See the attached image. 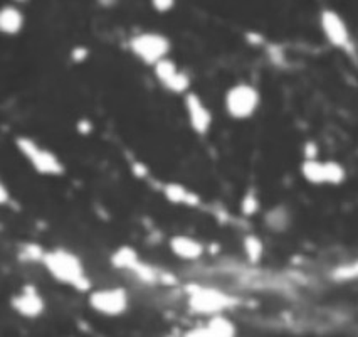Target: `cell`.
Segmentation results:
<instances>
[{
	"label": "cell",
	"instance_id": "obj_1",
	"mask_svg": "<svg viewBox=\"0 0 358 337\" xmlns=\"http://www.w3.org/2000/svg\"><path fill=\"white\" fill-rule=\"evenodd\" d=\"M43 265L45 266L54 280L61 282V284L71 285L79 292H86L90 290V280H87L85 265H83L81 258L74 255L73 252L64 248H56L44 252L41 258Z\"/></svg>",
	"mask_w": 358,
	"mask_h": 337
},
{
	"label": "cell",
	"instance_id": "obj_2",
	"mask_svg": "<svg viewBox=\"0 0 358 337\" xmlns=\"http://www.w3.org/2000/svg\"><path fill=\"white\" fill-rule=\"evenodd\" d=\"M187 297H189V309L194 314L201 315H214L220 312L232 309L237 305V298L224 292V290L215 289V287L206 285H187Z\"/></svg>",
	"mask_w": 358,
	"mask_h": 337
},
{
	"label": "cell",
	"instance_id": "obj_3",
	"mask_svg": "<svg viewBox=\"0 0 358 337\" xmlns=\"http://www.w3.org/2000/svg\"><path fill=\"white\" fill-rule=\"evenodd\" d=\"M226 111L234 120H248L256 114L261 105L259 90L249 83H237L227 90L224 98Z\"/></svg>",
	"mask_w": 358,
	"mask_h": 337
},
{
	"label": "cell",
	"instance_id": "obj_4",
	"mask_svg": "<svg viewBox=\"0 0 358 337\" xmlns=\"http://www.w3.org/2000/svg\"><path fill=\"white\" fill-rule=\"evenodd\" d=\"M299 170L308 184L313 186H340L347 179V170L336 160H318L315 157H306Z\"/></svg>",
	"mask_w": 358,
	"mask_h": 337
},
{
	"label": "cell",
	"instance_id": "obj_5",
	"mask_svg": "<svg viewBox=\"0 0 358 337\" xmlns=\"http://www.w3.org/2000/svg\"><path fill=\"white\" fill-rule=\"evenodd\" d=\"M131 53L147 66H155L166 60L170 53L169 37L160 32H141L130 39Z\"/></svg>",
	"mask_w": 358,
	"mask_h": 337
},
{
	"label": "cell",
	"instance_id": "obj_6",
	"mask_svg": "<svg viewBox=\"0 0 358 337\" xmlns=\"http://www.w3.org/2000/svg\"><path fill=\"white\" fill-rule=\"evenodd\" d=\"M15 144H17L19 151L24 153V157L31 162L37 174H41V176H61V174H64V164L54 152L39 147L34 140L27 139V137H17Z\"/></svg>",
	"mask_w": 358,
	"mask_h": 337
},
{
	"label": "cell",
	"instance_id": "obj_7",
	"mask_svg": "<svg viewBox=\"0 0 358 337\" xmlns=\"http://www.w3.org/2000/svg\"><path fill=\"white\" fill-rule=\"evenodd\" d=\"M87 302L91 309L106 317H118L128 310V294L123 287L94 290Z\"/></svg>",
	"mask_w": 358,
	"mask_h": 337
},
{
	"label": "cell",
	"instance_id": "obj_8",
	"mask_svg": "<svg viewBox=\"0 0 358 337\" xmlns=\"http://www.w3.org/2000/svg\"><path fill=\"white\" fill-rule=\"evenodd\" d=\"M320 27H322L324 37L333 48L348 49L352 46V36L350 29L336 11L323 9L320 12Z\"/></svg>",
	"mask_w": 358,
	"mask_h": 337
},
{
	"label": "cell",
	"instance_id": "obj_9",
	"mask_svg": "<svg viewBox=\"0 0 358 337\" xmlns=\"http://www.w3.org/2000/svg\"><path fill=\"white\" fill-rule=\"evenodd\" d=\"M111 265L120 270H130L138 275L140 280L147 282V284H155L158 280V275L152 266H148L143 261H140L138 253L131 247H120L111 255Z\"/></svg>",
	"mask_w": 358,
	"mask_h": 337
},
{
	"label": "cell",
	"instance_id": "obj_10",
	"mask_svg": "<svg viewBox=\"0 0 358 337\" xmlns=\"http://www.w3.org/2000/svg\"><path fill=\"white\" fill-rule=\"evenodd\" d=\"M155 76L160 85H164L166 90L172 91V93H187V90H189L190 86V78L189 74L180 71V69L177 68V64L172 60H166L160 61L158 64L155 66Z\"/></svg>",
	"mask_w": 358,
	"mask_h": 337
},
{
	"label": "cell",
	"instance_id": "obj_11",
	"mask_svg": "<svg viewBox=\"0 0 358 337\" xmlns=\"http://www.w3.org/2000/svg\"><path fill=\"white\" fill-rule=\"evenodd\" d=\"M12 309L26 319H37L44 314L45 302L36 287L27 285L19 295L12 298Z\"/></svg>",
	"mask_w": 358,
	"mask_h": 337
},
{
	"label": "cell",
	"instance_id": "obj_12",
	"mask_svg": "<svg viewBox=\"0 0 358 337\" xmlns=\"http://www.w3.org/2000/svg\"><path fill=\"white\" fill-rule=\"evenodd\" d=\"M185 110L187 116H189V122L192 130L197 135H206L210 130L212 125V114L210 110L203 105L201 97L195 93H187L185 95Z\"/></svg>",
	"mask_w": 358,
	"mask_h": 337
},
{
	"label": "cell",
	"instance_id": "obj_13",
	"mask_svg": "<svg viewBox=\"0 0 358 337\" xmlns=\"http://www.w3.org/2000/svg\"><path fill=\"white\" fill-rule=\"evenodd\" d=\"M170 249L180 260H197L203 255V245L190 236L177 235L170 240Z\"/></svg>",
	"mask_w": 358,
	"mask_h": 337
},
{
	"label": "cell",
	"instance_id": "obj_14",
	"mask_svg": "<svg viewBox=\"0 0 358 337\" xmlns=\"http://www.w3.org/2000/svg\"><path fill=\"white\" fill-rule=\"evenodd\" d=\"M203 337H236L237 336V327L231 319H227L226 315L214 314L210 315V319L207 320L206 326H202Z\"/></svg>",
	"mask_w": 358,
	"mask_h": 337
},
{
	"label": "cell",
	"instance_id": "obj_15",
	"mask_svg": "<svg viewBox=\"0 0 358 337\" xmlns=\"http://www.w3.org/2000/svg\"><path fill=\"white\" fill-rule=\"evenodd\" d=\"M24 15L17 7L6 6L0 11V31L7 36H15L22 31Z\"/></svg>",
	"mask_w": 358,
	"mask_h": 337
},
{
	"label": "cell",
	"instance_id": "obj_16",
	"mask_svg": "<svg viewBox=\"0 0 358 337\" xmlns=\"http://www.w3.org/2000/svg\"><path fill=\"white\" fill-rule=\"evenodd\" d=\"M266 226L274 233L285 231L289 226V214L286 207L278 206L266 214Z\"/></svg>",
	"mask_w": 358,
	"mask_h": 337
},
{
	"label": "cell",
	"instance_id": "obj_17",
	"mask_svg": "<svg viewBox=\"0 0 358 337\" xmlns=\"http://www.w3.org/2000/svg\"><path fill=\"white\" fill-rule=\"evenodd\" d=\"M164 193L170 202H175V205H180V202H185V205H195L197 201H192L194 195L189 193L182 184H177V182H170L164 187Z\"/></svg>",
	"mask_w": 358,
	"mask_h": 337
},
{
	"label": "cell",
	"instance_id": "obj_18",
	"mask_svg": "<svg viewBox=\"0 0 358 337\" xmlns=\"http://www.w3.org/2000/svg\"><path fill=\"white\" fill-rule=\"evenodd\" d=\"M244 249H245V255H248L249 261H251L252 265L259 263V260L262 256V249H264V247H262V241L257 238V236H254V235L245 236Z\"/></svg>",
	"mask_w": 358,
	"mask_h": 337
},
{
	"label": "cell",
	"instance_id": "obj_19",
	"mask_svg": "<svg viewBox=\"0 0 358 337\" xmlns=\"http://www.w3.org/2000/svg\"><path fill=\"white\" fill-rule=\"evenodd\" d=\"M152 6L157 12H162V14H164V12H169L173 9L175 2L173 0H153Z\"/></svg>",
	"mask_w": 358,
	"mask_h": 337
},
{
	"label": "cell",
	"instance_id": "obj_20",
	"mask_svg": "<svg viewBox=\"0 0 358 337\" xmlns=\"http://www.w3.org/2000/svg\"><path fill=\"white\" fill-rule=\"evenodd\" d=\"M9 202V193H7L6 184H0V205H7Z\"/></svg>",
	"mask_w": 358,
	"mask_h": 337
}]
</instances>
